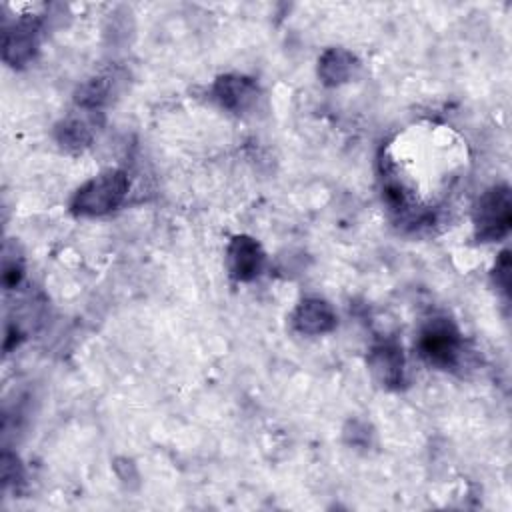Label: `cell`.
I'll use <instances>...</instances> for the list:
<instances>
[{"label":"cell","mask_w":512,"mask_h":512,"mask_svg":"<svg viewBox=\"0 0 512 512\" xmlns=\"http://www.w3.org/2000/svg\"><path fill=\"white\" fill-rule=\"evenodd\" d=\"M128 194V176L122 170H106L88 180L72 198V212L78 216H102L122 204Z\"/></svg>","instance_id":"obj_1"},{"label":"cell","mask_w":512,"mask_h":512,"mask_svg":"<svg viewBox=\"0 0 512 512\" xmlns=\"http://www.w3.org/2000/svg\"><path fill=\"white\" fill-rule=\"evenodd\" d=\"M512 224V198L508 184L488 188L476 202L474 228L476 238L482 242L502 240Z\"/></svg>","instance_id":"obj_2"},{"label":"cell","mask_w":512,"mask_h":512,"mask_svg":"<svg viewBox=\"0 0 512 512\" xmlns=\"http://www.w3.org/2000/svg\"><path fill=\"white\" fill-rule=\"evenodd\" d=\"M420 356L436 368H454L460 360L462 338L448 318H432L418 338Z\"/></svg>","instance_id":"obj_3"},{"label":"cell","mask_w":512,"mask_h":512,"mask_svg":"<svg viewBox=\"0 0 512 512\" xmlns=\"http://www.w3.org/2000/svg\"><path fill=\"white\" fill-rule=\"evenodd\" d=\"M226 266L232 278L240 282L254 280L264 266V252L250 236H234L226 250Z\"/></svg>","instance_id":"obj_4"},{"label":"cell","mask_w":512,"mask_h":512,"mask_svg":"<svg viewBox=\"0 0 512 512\" xmlns=\"http://www.w3.org/2000/svg\"><path fill=\"white\" fill-rule=\"evenodd\" d=\"M38 36V20L32 16H24L16 20L12 26L4 28V60L12 66L26 64L36 50Z\"/></svg>","instance_id":"obj_5"},{"label":"cell","mask_w":512,"mask_h":512,"mask_svg":"<svg viewBox=\"0 0 512 512\" xmlns=\"http://www.w3.org/2000/svg\"><path fill=\"white\" fill-rule=\"evenodd\" d=\"M368 368H370L372 376L382 386H386V388L400 386L402 376H404L402 348L392 340L372 346V350L368 354Z\"/></svg>","instance_id":"obj_6"},{"label":"cell","mask_w":512,"mask_h":512,"mask_svg":"<svg viewBox=\"0 0 512 512\" xmlns=\"http://www.w3.org/2000/svg\"><path fill=\"white\" fill-rule=\"evenodd\" d=\"M292 326L300 334H326L336 326V314L328 302L320 298H306L292 314Z\"/></svg>","instance_id":"obj_7"},{"label":"cell","mask_w":512,"mask_h":512,"mask_svg":"<svg viewBox=\"0 0 512 512\" xmlns=\"http://www.w3.org/2000/svg\"><path fill=\"white\" fill-rule=\"evenodd\" d=\"M214 96L224 108H228L232 112H244L246 108H250L256 102L258 86L252 78L228 74V76H220L216 80Z\"/></svg>","instance_id":"obj_8"},{"label":"cell","mask_w":512,"mask_h":512,"mask_svg":"<svg viewBox=\"0 0 512 512\" xmlns=\"http://www.w3.org/2000/svg\"><path fill=\"white\" fill-rule=\"evenodd\" d=\"M84 110V108H82ZM92 112L96 110H84L82 116H68L64 118L58 128H56V138L62 146L66 148H84L86 144H90L92 140V128H94V120H92Z\"/></svg>","instance_id":"obj_9"},{"label":"cell","mask_w":512,"mask_h":512,"mask_svg":"<svg viewBox=\"0 0 512 512\" xmlns=\"http://www.w3.org/2000/svg\"><path fill=\"white\" fill-rule=\"evenodd\" d=\"M356 68V60L350 52L340 50V48H330L322 54L318 62V74L324 84L336 86L342 84L350 78V74Z\"/></svg>","instance_id":"obj_10"},{"label":"cell","mask_w":512,"mask_h":512,"mask_svg":"<svg viewBox=\"0 0 512 512\" xmlns=\"http://www.w3.org/2000/svg\"><path fill=\"white\" fill-rule=\"evenodd\" d=\"M108 94H110V78L96 76L78 88L76 104L84 110H96L108 100Z\"/></svg>","instance_id":"obj_11"},{"label":"cell","mask_w":512,"mask_h":512,"mask_svg":"<svg viewBox=\"0 0 512 512\" xmlns=\"http://www.w3.org/2000/svg\"><path fill=\"white\" fill-rule=\"evenodd\" d=\"M494 280H496V286L502 290V294L508 298L510 294V252L508 250H502L496 260Z\"/></svg>","instance_id":"obj_12"},{"label":"cell","mask_w":512,"mask_h":512,"mask_svg":"<svg viewBox=\"0 0 512 512\" xmlns=\"http://www.w3.org/2000/svg\"><path fill=\"white\" fill-rule=\"evenodd\" d=\"M2 482L8 488L10 484H20L22 482V468L18 464V460L12 454H4L2 456Z\"/></svg>","instance_id":"obj_13"},{"label":"cell","mask_w":512,"mask_h":512,"mask_svg":"<svg viewBox=\"0 0 512 512\" xmlns=\"http://www.w3.org/2000/svg\"><path fill=\"white\" fill-rule=\"evenodd\" d=\"M22 278V266L16 262V258L12 262L4 260V270H2V282L4 286L10 290V288H16L18 282Z\"/></svg>","instance_id":"obj_14"}]
</instances>
